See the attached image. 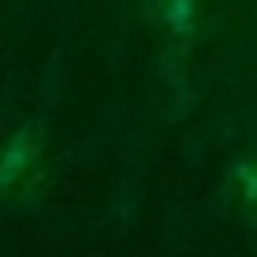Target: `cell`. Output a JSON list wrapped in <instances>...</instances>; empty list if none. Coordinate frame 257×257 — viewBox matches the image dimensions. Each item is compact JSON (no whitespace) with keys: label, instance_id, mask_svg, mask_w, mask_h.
<instances>
[{"label":"cell","instance_id":"cell-1","mask_svg":"<svg viewBox=\"0 0 257 257\" xmlns=\"http://www.w3.org/2000/svg\"><path fill=\"white\" fill-rule=\"evenodd\" d=\"M26 161H30V146H26V138H15L12 146L4 149V157H0V187H4L12 175H19Z\"/></svg>","mask_w":257,"mask_h":257},{"label":"cell","instance_id":"cell-2","mask_svg":"<svg viewBox=\"0 0 257 257\" xmlns=\"http://www.w3.org/2000/svg\"><path fill=\"white\" fill-rule=\"evenodd\" d=\"M250 194H257V175H250Z\"/></svg>","mask_w":257,"mask_h":257}]
</instances>
